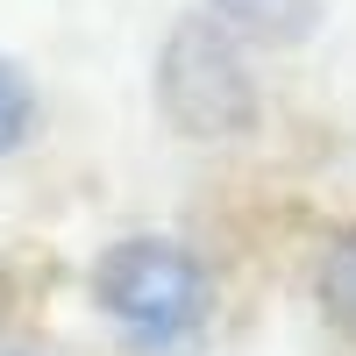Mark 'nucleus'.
I'll list each match as a JSON object with an SVG mask.
<instances>
[{
    "mask_svg": "<svg viewBox=\"0 0 356 356\" xmlns=\"http://www.w3.org/2000/svg\"><path fill=\"white\" fill-rule=\"evenodd\" d=\"M157 107L186 143H228V136L257 129V114H264L257 72H250L243 43L214 15H186L164 36V50H157Z\"/></svg>",
    "mask_w": 356,
    "mask_h": 356,
    "instance_id": "nucleus-2",
    "label": "nucleus"
},
{
    "mask_svg": "<svg viewBox=\"0 0 356 356\" xmlns=\"http://www.w3.org/2000/svg\"><path fill=\"white\" fill-rule=\"evenodd\" d=\"M0 356H36V349H0Z\"/></svg>",
    "mask_w": 356,
    "mask_h": 356,
    "instance_id": "nucleus-6",
    "label": "nucleus"
},
{
    "mask_svg": "<svg viewBox=\"0 0 356 356\" xmlns=\"http://www.w3.org/2000/svg\"><path fill=\"white\" fill-rule=\"evenodd\" d=\"M93 300L129 335L136 356H186L214 321V271L200 250L171 243V235H129V243L100 250Z\"/></svg>",
    "mask_w": 356,
    "mask_h": 356,
    "instance_id": "nucleus-1",
    "label": "nucleus"
},
{
    "mask_svg": "<svg viewBox=\"0 0 356 356\" xmlns=\"http://www.w3.org/2000/svg\"><path fill=\"white\" fill-rule=\"evenodd\" d=\"M200 15H214L235 43H307L321 0H207Z\"/></svg>",
    "mask_w": 356,
    "mask_h": 356,
    "instance_id": "nucleus-3",
    "label": "nucleus"
},
{
    "mask_svg": "<svg viewBox=\"0 0 356 356\" xmlns=\"http://www.w3.org/2000/svg\"><path fill=\"white\" fill-rule=\"evenodd\" d=\"M29 136H36V86L22 79V65L0 57V164H8Z\"/></svg>",
    "mask_w": 356,
    "mask_h": 356,
    "instance_id": "nucleus-5",
    "label": "nucleus"
},
{
    "mask_svg": "<svg viewBox=\"0 0 356 356\" xmlns=\"http://www.w3.org/2000/svg\"><path fill=\"white\" fill-rule=\"evenodd\" d=\"M314 300H321V314H328V328L342 342H356V221L328 235V250H321V264H314Z\"/></svg>",
    "mask_w": 356,
    "mask_h": 356,
    "instance_id": "nucleus-4",
    "label": "nucleus"
}]
</instances>
